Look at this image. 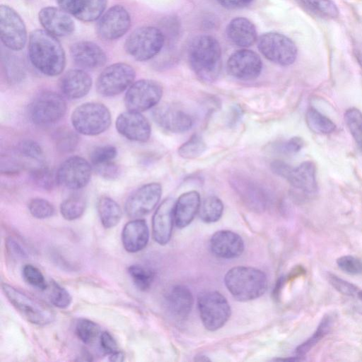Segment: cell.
Wrapping results in <instances>:
<instances>
[{
  "label": "cell",
  "mask_w": 362,
  "mask_h": 362,
  "mask_svg": "<svg viewBox=\"0 0 362 362\" xmlns=\"http://www.w3.org/2000/svg\"><path fill=\"white\" fill-rule=\"evenodd\" d=\"M28 49L30 62L43 74L55 76L64 71V50L56 37L46 30L38 29L31 32Z\"/></svg>",
  "instance_id": "cell-1"
},
{
  "label": "cell",
  "mask_w": 362,
  "mask_h": 362,
  "mask_svg": "<svg viewBox=\"0 0 362 362\" xmlns=\"http://www.w3.org/2000/svg\"><path fill=\"white\" fill-rule=\"evenodd\" d=\"M189 64L202 81L211 82L218 76L221 67V48L218 41L208 35L195 37L188 49Z\"/></svg>",
  "instance_id": "cell-2"
},
{
  "label": "cell",
  "mask_w": 362,
  "mask_h": 362,
  "mask_svg": "<svg viewBox=\"0 0 362 362\" xmlns=\"http://www.w3.org/2000/svg\"><path fill=\"white\" fill-rule=\"evenodd\" d=\"M224 282L233 297L239 301H249L262 296L267 288V277L262 271L245 266L229 269Z\"/></svg>",
  "instance_id": "cell-3"
},
{
  "label": "cell",
  "mask_w": 362,
  "mask_h": 362,
  "mask_svg": "<svg viewBox=\"0 0 362 362\" xmlns=\"http://www.w3.org/2000/svg\"><path fill=\"white\" fill-rule=\"evenodd\" d=\"M71 120L75 130L83 135L96 136L105 132L111 124L109 109L100 103L90 102L78 106Z\"/></svg>",
  "instance_id": "cell-4"
},
{
  "label": "cell",
  "mask_w": 362,
  "mask_h": 362,
  "mask_svg": "<svg viewBox=\"0 0 362 362\" xmlns=\"http://www.w3.org/2000/svg\"><path fill=\"white\" fill-rule=\"evenodd\" d=\"M1 288L10 303L28 322L44 326L54 320V313L47 305L6 283L1 284Z\"/></svg>",
  "instance_id": "cell-5"
},
{
  "label": "cell",
  "mask_w": 362,
  "mask_h": 362,
  "mask_svg": "<svg viewBox=\"0 0 362 362\" xmlns=\"http://www.w3.org/2000/svg\"><path fill=\"white\" fill-rule=\"evenodd\" d=\"M165 42L163 33L152 26H144L134 30L124 43L126 52L134 59L147 61L155 57Z\"/></svg>",
  "instance_id": "cell-6"
},
{
  "label": "cell",
  "mask_w": 362,
  "mask_h": 362,
  "mask_svg": "<svg viewBox=\"0 0 362 362\" xmlns=\"http://www.w3.org/2000/svg\"><path fill=\"white\" fill-rule=\"evenodd\" d=\"M200 318L209 331L221 328L230 316V307L224 296L216 291L202 292L197 298Z\"/></svg>",
  "instance_id": "cell-7"
},
{
  "label": "cell",
  "mask_w": 362,
  "mask_h": 362,
  "mask_svg": "<svg viewBox=\"0 0 362 362\" xmlns=\"http://www.w3.org/2000/svg\"><path fill=\"white\" fill-rule=\"evenodd\" d=\"M64 99L53 91L39 93L31 102L28 108L30 120L37 125L44 126L56 123L66 113Z\"/></svg>",
  "instance_id": "cell-8"
},
{
  "label": "cell",
  "mask_w": 362,
  "mask_h": 362,
  "mask_svg": "<svg viewBox=\"0 0 362 362\" xmlns=\"http://www.w3.org/2000/svg\"><path fill=\"white\" fill-rule=\"evenodd\" d=\"M257 47L266 59L279 65H291L297 57L295 43L279 33L269 32L261 35L257 39Z\"/></svg>",
  "instance_id": "cell-9"
},
{
  "label": "cell",
  "mask_w": 362,
  "mask_h": 362,
  "mask_svg": "<svg viewBox=\"0 0 362 362\" xmlns=\"http://www.w3.org/2000/svg\"><path fill=\"white\" fill-rule=\"evenodd\" d=\"M136 73L128 64L118 62L106 67L96 81L98 93L105 97L120 94L133 83Z\"/></svg>",
  "instance_id": "cell-10"
},
{
  "label": "cell",
  "mask_w": 362,
  "mask_h": 362,
  "mask_svg": "<svg viewBox=\"0 0 362 362\" xmlns=\"http://www.w3.org/2000/svg\"><path fill=\"white\" fill-rule=\"evenodd\" d=\"M163 95V87L157 81L141 79L133 83L127 89L124 104L128 110L143 112L155 107Z\"/></svg>",
  "instance_id": "cell-11"
},
{
  "label": "cell",
  "mask_w": 362,
  "mask_h": 362,
  "mask_svg": "<svg viewBox=\"0 0 362 362\" xmlns=\"http://www.w3.org/2000/svg\"><path fill=\"white\" fill-rule=\"evenodd\" d=\"M0 36L9 49L18 51L27 42V30L19 14L7 5L0 6Z\"/></svg>",
  "instance_id": "cell-12"
},
{
  "label": "cell",
  "mask_w": 362,
  "mask_h": 362,
  "mask_svg": "<svg viewBox=\"0 0 362 362\" xmlns=\"http://www.w3.org/2000/svg\"><path fill=\"white\" fill-rule=\"evenodd\" d=\"M90 163L80 156H71L66 159L57 171L59 184L71 189L84 187L91 177Z\"/></svg>",
  "instance_id": "cell-13"
},
{
  "label": "cell",
  "mask_w": 362,
  "mask_h": 362,
  "mask_svg": "<svg viewBox=\"0 0 362 362\" xmlns=\"http://www.w3.org/2000/svg\"><path fill=\"white\" fill-rule=\"evenodd\" d=\"M162 194L159 183L146 184L134 192L127 199L124 209L131 218H139L149 214L158 204Z\"/></svg>",
  "instance_id": "cell-14"
},
{
  "label": "cell",
  "mask_w": 362,
  "mask_h": 362,
  "mask_svg": "<svg viewBox=\"0 0 362 362\" xmlns=\"http://www.w3.org/2000/svg\"><path fill=\"white\" fill-rule=\"evenodd\" d=\"M130 26L131 18L127 10L122 6L115 5L100 17L96 28L100 38L114 40L122 37Z\"/></svg>",
  "instance_id": "cell-15"
},
{
  "label": "cell",
  "mask_w": 362,
  "mask_h": 362,
  "mask_svg": "<svg viewBox=\"0 0 362 362\" xmlns=\"http://www.w3.org/2000/svg\"><path fill=\"white\" fill-rule=\"evenodd\" d=\"M228 73L233 77L242 81L257 78L262 69L260 57L250 49H240L233 52L226 64Z\"/></svg>",
  "instance_id": "cell-16"
},
{
  "label": "cell",
  "mask_w": 362,
  "mask_h": 362,
  "mask_svg": "<svg viewBox=\"0 0 362 362\" xmlns=\"http://www.w3.org/2000/svg\"><path fill=\"white\" fill-rule=\"evenodd\" d=\"M152 117L160 128L173 133L185 132L193 124L192 117L173 105L163 104L156 107Z\"/></svg>",
  "instance_id": "cell-17"
},
{
  "label": "cell",
  "mask_w": 362,
  "mask_h": 362,
  "mask_svg": "<svg viewBox=\"0 0 362 362\" xmlns=\"http://www.w3.org/2000/svg\"><path fill=\"white\" fill-rule=\"evenodd\" d=\"M117 132L129 140L145 142L151 133L148 119L139 112L128 110L118 115L115 122Z\"/></svg>",
  "instance_id": "cell-18"
},
{
  "label": "cell",
  "mask_w": 362,
  "mask_h": 362,
  "mask_svg": "<svg viewBox=\"0 0 362 362\" xmlns=\"http://www.w3.org/2000/svg\"><path fill=\"white\" fill-rule=\"evenodd\" d=\"M175 201L166 198L158 206L152 218V234L159 245H166L170 240L174 218Z\"/></svg>",
  "instance_id": "cell-19"
},
{
  "label": "cell",
  "mask_w": 362,
  "mask_h": 362,
  "mask_svg": "<svg viewBox=\"0 0 362 362\" xmlns=\"http://www.w3.org/2000/svg\"><path fill=\"white\" fill-rule=\"evenodd\" d=\"M38 18L45 30L55 37L69 35L75 30L73 19L62 8L44 7L40 11Z\"/></svg>",
  "instance_id": "cell-20"
},
{
  "label": "cell",
  "mask_w": 362,
  "mask_h": 362,
  "mask_svg": "<svg viewBox=\"0 0 362 362\" xmlns=\"http://www.w3.org/2000/svg\"><path fill=\"white\" fill-rule=\"evenodd\" d=\"M73 61L80 67L95 69L105 65L107 56L97 44L90 41H79L70 47Z\"/></svg>",
  "instance_id": "cell-21"
},
{
  "label": "cell",
  "mask_w": 362,
  "mask_h": 362,
  "mask_svg": "<svg viewBox=\"0 0 362 362\" xmlns=\"http://www.w3.org/2000/svg\"><path fill=\"white\" fill-rule=\"evenodd\" d=\"M212 253L222 259H234L240 257L244 251V242L235 232L221 230L216 232L210 240Z\"/></svg>",
  "instance_id": "cell-22"
},
{
  "label": "cell",
  "mask_w": 362,
  "mask_h": 362,
  "mask_svg": "<svg viewBox=\"0 0 362 362\" xmlns=\"http://www.w3.org/2000/svg\"><path fill=\"white\" fill-rule=\"evenodd\" d=\"M165 303L170 314L175 319L182 320L191 313L194 298L189 288L183 285H175L168 291Z\"/></svg>",
  "instance_id": "cell-23"
},
{
  "label": "cell",
  "mask_w": 362,
  "mask_h": 362,
  "mask_svg": "<svg viewBox=\"0 0 362 362\" xmlns=\"http://www.w3.org/2000/svg\"><path fill=\"white\" fill-rule=\"evenodd\" d=\"M284 179L307 195L317 192L316 168L312 161H305L296 168L291 167Z\"/></svg>",
  "instance_id": "cell-24"
},
{
  "label": "cell",
  "mask_w": 362,
  "mask_h": 362,
  "mask_svg": "<svg viewBox=\"0 0 362 362\" xmlns=\"http://www.w3.org/2000/svg\"><path fill=\"white\" fill-rule=\"evenodd\" d=\"M92 79L82 69H71L60 78L59 86L63 94L70 99H78L88 94L91 88Z\"/></svg>",
  "instance_id": "cell-25"
},
{
  "label": "cell",
  "mask_w": 362,
  "mask_h": 362,
  "mask_svg": "<svg viewBox=\"0 0 362 362\" xmlns=\"http://www.w3.org/2000/svg\"><path fill=\"white\" fill-rule=\"evenodd\" d=\"M148 239L149 230L144 219L129 221L122 229V245L125 250L130 253H135L145 248Z\"/></svg>",
  "instance_id": "cell-26"
},
{
  "label": "cell",
  "mask_w": 362,
  "mask_h": 362,
  "mask_svg": "<svg viewBox=\"0 0 362 362\" xmlns=\"http://www.w3.org/2000/svg\"><path fill=\"white\" fill-rule=\"evenodd\" d=\"M226 33L232 43L242 47H250L257 40L255 26L244 17L232 19L226 27Z\"/></svg>",
  "instance_id": "cell-27"
},
{
  "label": "cell",
  "mask_w": 362,
  "mask_h": 362,
  "mask_svg": "<svg viewBox=\"0 0 362 362\" xmlns=\"http://www.w3.org/2000/svg\"><path fill=\"white\" fill-rule=\"evenodd\" d=\"M200 205V196L197 191H189L181 194L175 204L174 218L176 226L179 228L187 226L199 212Z\"/></svg>",
  "instance_id": "cell-28"
},
{
  "label": "cell",
  "mask_w": 362,
  "mask_h": 362,
  "mask_svg": "<svg viewBox=\"0 0 362 362\" xmlns=\"http://www.w3.org/2000/svg\"><path fill=\"white\" fill-rule=\"evenodd\" d=\"M98 212L103 226L112 228L121 220L122 211L119 205L109 197L103 196L98 202Z\"/></svg>",
  "instance_id": "cell-29"
},
{
  "label": "cell",
  "mask_w": 362,
  "mask_h": 362,
  "mask_svg": "<svg viewBox=\"0 0 362 362\" xmlns=\"http://www.w3.org/2000/svg\"><path fill=\"white\" fill-rule=\"evenodd\" d=\"M329 284L339 293L352 298L356 310L362 315V289L332 273L327 274Z\"/></svg>",
  "instance_id": "cell-30"
},
{
  "label": "cell",
  "mask_w": 362,
  "mask_h": 362,
  "mask_svg": "<svg viewBox=\"0 0 362 362\" xmlns=\"http://www.w3.org/2000/svg\"><path fill=\"white\" fill-rule=\"evenodd\" d=\"M334 322L333 317L329 314L325 315L318 325L313 335L296 349L298 357H302L308 353L331 330Z\"/></svg>",
  "instance_id": "cell-31"
},
{
  "label": "cell",
  "mask_w": 362,
  "mask_h": 362,
  "mask_svg": "<svg viewBox=\"0 0 362 362\" xmlns=\"http://www.w3.org/2000/svg\"><path fill=\"white\" fill-rule=\"evenodd\" d=\"M305 121L308 127L316 134H328L336 129L335 124L329 118L313 107L308 110Z\"/></svg>",
  "instance_id": "cell-32"
},
{
  "label": "cell",
  "mask_w": 362,
  "mask_h": 362,
  "mask_svg": "<svg viewBox=\"0 0 362 362\" xmlns=\"http://www.w3.org/2000/svg\"><path fill=\"white\" fill-rule=\"evenodd\" d=\"M223 211L222 201L216 196H210L204 199L199 210L202 221L210 223L218 221Z\"/></svg>",
  "instance_id": "cell-33"
},
{
  "label": "cell",
  "mask_w": 362,
  "mask_h": 362,
  "mask_svg": "<svg viewBox=\"0 0 362 362\" xmlns=\"http://www.w3.org/2000/svg\"><path fill=\"white\" fill-rule=\"evenodd\" d=\"M301 4L316 16L327 19L339 16V9L332 0H300Z\"/></svg>",
  "instance_id": "cell-34"
},
{
  "label": "cell",
  "mask_w": 362,
  "mask_h": 362,
  "mask_svg": "<svg viewBox=\"0 0 362 362\" xmlns=\"http://www.w3.org/2000/svg\"><path fill=\"white\" fill-rule=\"evenodd\" d=\"M127 272L134 286L142 291L150 288L155 276L153 271L140 264L129 266Z\"/></svg>",
  "instance_id": "cell-35"
},
{
  "label": "cell",
  "mask_w": 362,
  "mask_h": 362,
  "mask_svg": "<svg viewBox=\"0 0 362 362\" xmlns=\"http://www.w3.org/2000/svg\"><path fill=\"white\" fill-rule=\"evenodd\" d=\"M74 331L77 337L86 344H93L101 334L98 325L86 318L76 321Z\"/></svg>",
  "instance_id": "cell-36"
},
{
  "label": "cell",
  "mask_w": 362,
  "mask_h": 362,
  "mask_svg": "<svg viewBox=\"0 0 362 362\" xmlns=\"http://www.w3.org/2000/svg\"><path fill=\"white\" fill-rule=\"evenodd\" d=\"M107 0H83L81 7L75 16L83 22L98 19L104 12Z\"/></svg>",
  "instance_id": "cell-37"
},
{
  "label": "cell",
  "mask_w": 362,
  "mask_h": 362,
  "mask_svg": "<svg viewBox=\"0 0 362 362\" xmlns=\"http://www.w3.org/2000/svg\"><path fill=\"white\" fill-rule=\"evenodd\" d=\"M86 209V201L80 196H71L60 205V213L67 221H74L80 218Z\"/></svg>",
  "instance_id": "cell-38"
},
{
  "label": "cell",
  "mask_w": 362,
  "mask_h": 362,
  "mask_svg": "<svg viewBox=\"0 0 362 362\" xmlns=\"http://www.w3.org/2000/svg\"><path fill=\"white\" fill-rule=\"evenodd\" d=\"M344 120L358 148L362 151V112L354 107L348 109Z\"/></svg>",
  "instance_id": "cell-39"
},
{
  "label": "cell",
  "mask_w": 362,
  "mask_h": 362,
  "mask_svg": "<svg viewBox=\"0 0 362 362\" xmlns=\"http://www.w3.org/2000/svg\"><path fill=\"white\" fill-rule=\"evenodd\" d=\"M206 149V144L199 134H193L178 148V154L186 159H193L200 156Z\"/></svg>",
  "instance_id": "cell-40"
},
{
  "label": "cell",
  "mask_w": 362,
  "mask_h": 362,
  "mask_svg": "<svg viewBox=\"0 0 362 362\" xmlns=\"http://www.w3.org/2000/svg\"><path fill=\"white\" fill-rule=\"evenodd\" d=\"M47 296L51 303L57 308L64 309L68 308L72 301L70 293L66 288L54 281L48 283Z\"/></svg>",
  "instance_id": "cell-41"
},
{
  "label": "cell",
  "mask_w": 362,
  "mask_h": 362,
  "mask_svg": "<svg viewBox=\"0 0 362 362\" xmlns=\"http://www.w3.org/2000/svg\"><path fill=\"white\" fill-rule=\"evenodd\" d=\"M33 182L44 189H52L57 182V173L54 174L48 167L42 165L31 172Z\"/></svg>",
  "instance_id": "cell-42"
},
{
  "label": "cell",
  "mask_w": 362,
  "mask_h": 362,
  "mask_svg": "<svg viewBox=\"0 0 362 362\" xmlns=\"http://www.w3.org/2000/svg\"><path fill=\"white\" fill-rule=\"evenodd\" d=\"M54 140L57 151L62 153H69L74 151L78 142L76 134L69 129L58 131Z\"/></svg>",
  "instance_id": "cell-43"
},
{
  "label": "cell",
  "mask_w": 362,
  "mask_h": 362,
  "mask_svg": "<svg viewBox=\"0 0 362 362\" xmlns=\"http://www.w3.org/2000/svg\"><path fill=\"white\" fill-rule=\"evenodd\" d=\"M117 154V148L115 146L112 145L101 146L92 151L90 160L91 163L97 167L112 162Z\"/></svg>",
  "instance_id": "cell-44"
},
{
  "label": "cell",
  "mask_w": 362,
  "mask_h": 362,
  "mask_svg": "<svg viewBox=\"0 0 362 362\" xmlns=\"http://www.w3.org/2000/svg\"><path fill=\"white\" fill-rule=\"evenodd\" d=\"M28 210L33 217L38 219L48 218L54 214L53 205L42 198L31 199L28 204Z\"/></svg>",
  "instance_id": "cell-45"
},
{
  "label": "cell",
  "mask_w": 362,
  "mask_h": 362,
  "mask_svg": "<svg viewBox=\"0 0 362 362\" xmlns=\"http://www.w3.org/2000/svg\"><path fill=\"white\" fill-rule=\"evenodd\" d=\"M24 280L30 286L42 291L47 289L48 283L40 270L33 264H25L22 269Z\"/></svg>",
  "instance_id": "cell-46"
},
{
  "label": "cell",
  "mask_w": 362,
  "mask_h": 362,
  "mask_svg": "<svg viewBox=\"0 0 362 362\" xmlns=\"http://www.w3.org/2000/svg\"><path fill=\"white\" fill-rule=\"evenodd\" d=\"M18 151L20 154L28 158L42 161L44 153L41 146L35 141L24 140L21 141L18 146Z\"/></svg>",
  "instance_id": "cell-47"
},
{
  "label": "cell",
  "mask_w": 362,
  "mask_h": 362,
  "mask_svg": "<svg viewBox=\"0 0 362 362\" xmlns=\"http://www.w3.org/2000/svg\"><path fill=\"white\" fill-rule=\"evenodd\" d=\"M337 264L346 274L357 275L362 273V261L354 256H341L337 259Z\"/></svg>",
  "instance_id": "cell-48"
},
{
  "label": "cell",
  "mask_w": 362,
  "mask_h": 362,
  "mask_svg": "<svg viewBox=\"0 0 362 362\" xmlns=\"http://www.w3.org/2000/svg\"><path fill=\"white\" fill-rule=\"evenodd\" d=\"M100 345L103 351L109 355L118 351L117 341L112 334L106 331L100 335Z\"/></svg>",
  "instance_id": "cell-49"
},
{
  "label": "cell",
  "mask_w": 362,
  "mask_h": 362,
  "mask_svg": "<svg viewBox=\"0 0 362 362\" xmlns=\"http://www.w3.org/2000/svg\"><path fill=\"white\" fill-rule=\"evenodd\" d=\"M6 247L9 254L16 258L26 259L28 257L26 250L13 238L6 239Z\"/></svg>",
  "instance_id": "cell-50"
},
{
  "label": "cell",
  "mask_w": 362,
  "mask_h": 362,
  "mask_svg": "<svg viewBox=\"0 0 362 362\" xmlns=\"http://www.w3.org/2000/svg\"><path fill=\"white\" fill-rule=\"evenodd\" d=\"M57 1L60 8L74 16L78 13L83 3V0H57Z\"/></svg>",
  "instance_id": "cell-51"
},
{
  "label": "cell",
  "mask_w": 362,
  "mask_h": 362,
  "mask_svg": "<svg viewBox=\"0 0 362 362\" xmlns=\"http://www.w3.org/2000/svg\"><path fill=\"white\" fill-rule=\"evenodd\" d=\"M95 168L101 177L107 179L116 178L119 172L118 166L113 161Z\"/></svg>",
  "instance_id": "cell-52"
},
{
  "label": "cell",
  "mask_w": 362,
  "mask_h": 362,
  "mask_svg": "<svg viewBox=\"0 0 362 362\" xmlns=\"http://www.w3.org/2000/svg\"><path fill=\"white\" fill-rule=\"evenodd\" d=\"M304 145L303 140L298 136L291 138L284 145V151L288 153L298 152Z\"/></svg>",
  "instance_id": "cell-53"
},
{
  "label": "cell",
  "mask_w": 362,
  "mask_h": 362,
  "mask_svg": "<svg viewBox=\"0 0 362 362\" xmlns=\"http://www.w3.org/2000/svg\"><path fill=\"white\" fill-rule=\"evenodd\" d=\"M223 7L229 9L239 8L244 7L241 0H217Z\"/></svg>",
  "instance_id": "cell-54"
},
{
  "label": "cell",
  "mask_w": 362,
  "mask_h": 362,
  "mask_svg": "<svg viewBox=\"0 0 362 362\" xmlns=\"http://www.w3.org/2000/svg\"><path fill=\"white\" fill-rule=\"evenodd\" d=\"M124 358V354H123V352L118 350L116 352L110 354L109 359L111 361L120 362V361H123Z\"/></svg>",
  "instance_id": "cell-55"
},
{
  "label": "cell",
  "mask_w": 362,
  "mask_h": 362,
  "mask_svg": "<svg viewBox=\"0 0 362 362\" xmlns=\"http://www.w3.org/2000/svg\"><path fill=\"white\" fill-rule=\"evenodd\" d=\"M253 0H241L244 7L249 5Z\"/></svg>",
  "instance_id": "cell-56"
}]
</instances>
